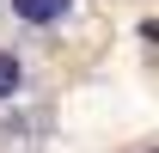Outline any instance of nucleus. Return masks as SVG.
Segmentation results:
<instances>
[{
  "label": "nucleus",
  "mask_w": 159,
  "mask_h": 153,
  "mask_svg": "<svg viewBox=\"0 0 159 153\" xmlns=\"http://www.w3.org/2000/svg\"><path fill=\"white\" fill-rule=\"evenodd\" d=\"M19 92H25V61L12 49H0V104H12Z\"/></svg>",
  "instance_id": "obj_2"
},
{
  "label": "nucleus",
  "mask_w": 159,
  "mask_h": 153,
  "mask_svg": "<svg viewBox=\"0 0 159 153\" xmlns=\"http://www.w3.org/2000/svg\"><path fill=\"white\" fill-rule=\"evenodd\" d=\"M147 153H159V147H147Z\"/></svg>",
  "instance_id": "obj_3"
},
{
  "label": "nucleus",
  "mask_w": 159,
  "mask_h": 153,
  "mask_svg": "<svg viewBox=\"0 0 159 153\" xmlns=\"http://www.w3.org/2000/svg\"><path fill=\"white\" fill-rule=\"evenodd\" d=\"M12 6V19L31 25V31H55V25L74 19V0H6Z\"/></svg>",
  "instance_id": "obj_1"
}]
</instances>
